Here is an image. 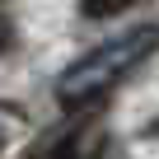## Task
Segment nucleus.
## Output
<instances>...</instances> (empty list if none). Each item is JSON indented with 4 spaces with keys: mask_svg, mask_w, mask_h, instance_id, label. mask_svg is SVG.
<instances>
[{
    "mask_svg": "<svg viewBox=\"0 0 159 159\" xmlns=\"http://www.w3.org/2000/svg\"><path fill=\"white\" fill-rule=\"evenodd\" d=\"M0 5H10V0H0Z\"/></svg>",
    "mask_w": 159,
    "mask_h": 159,
    "instance_id": "39448f33",
    "label": "nucleus"
},
{
    "mask_svg": "<svg viewBox=\"0 0 159 159\" xmlns=\"http://www.w3.org/2000/svg\"><path fill=\"white\" fill-rule=\"evenodd\" d=\"M154 47H159V28L154 24H140V28H131V33H122V38H112L103 47H94L89 56H80L75 66H66L56 75L61 108L66 112H84V108L103 103L145 56H154Z\"/></svg>",
    "mask_w": 159,
    "mask_h": 159,
    "instance_id": "f257e3e1",
    "label": "nucleus"
},
{
    "mask_svg": "<svg viewBox=\"0 0 159 159\" xmlns=\"http://www.w3.org/2000/svg\"><path fill=\"white\" fill-rule=\"evenodd\" d=\"M136 0H80V10H84V19H112L122 10H131Z\"/></svg>",
    "mask_w": 159,
    "mask_h": 159,
    "instance_id": "7ed1b4c3",
    "label": "nucleus"
},
{
    "mask_svg": "<svg viewBox=\"0 0 159 159\" xmlns=\"http://www.w3.org/2000/svg\"><path fill=\"white\" fill-rule=\"evenodd\" d=\"M28 131H33V122H28V112H24V108L0 103V159H10V154H14V145H19V140H28Z\"/></svg>",
    "mask_w": 159,
    "mask_h": 159,
    "instance_id": "f03ea898",
    "label": "nucleus"
},
{
    "mask_svg": "<svg viewBox=\"0 0 159 159\" xmlns=\"http://www.w3.org/2000/svg\"><path fill=\"white\" fill-rule=\"evenodd\" d=\"M10 42H14V28H10V19H0V52H10Z\"/></svg>",
    "mask_w": 159,
    "mask_h": 159,
    "instance_id": "20e7f679",
    "label": "nucleus"
}]
</instances>
